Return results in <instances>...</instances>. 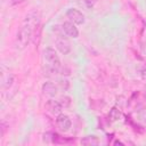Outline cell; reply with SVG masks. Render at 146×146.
<instances>
[{"label": "cell", "mask_w": 146, "mask_h": 146, "mask_svg": "<svg viewBox=\"0 0 146 146\" xmlns=\"http://www.w3.org/2000/svg\"><path fill=\"white\" fill-rule=\"evenodd\" d=\"M40 26V16L36 11H31L26 15L22 26L16 33L15 38V48L18 50H24L30 42L33 40L36 29Z\"/></svg>", "instance_id": "cell-1"}, {"label": "cell", "mask_w": 146, "mask_h": 146, "mask_svg": "<svg viewBox=\"0 0 146 146\" xmlns=\"http://www.w3.org/2000/svg\"><path fill=\"white\" fill-rule=\"evenodd\" d=\"M43 59L46 60V66L52 68L54 71H56L57 73H59V70L62 67V63H60V59L57 55V52L55 51V49L48 47L43 50Z\"/></svg>", "instance_id": "cell-2"}, {"label": "cell", "mask_w": 146, "mask_h": 146, "mask_svg": "<svg viewBox=\"0 0 146 146\" xmlns=\"http://www.w3.org/2000/svg\"><path fill=\"white\" fill-rule=\"evenodd\" d=\"M65 35V33L57 34V38L55 40V46L62 55H68L71 52V42Z\"/></svg>", "instance_id": "cell-3"}, {"label": "cell", "mask_w": 146, "mask_h": 146, "mask_svg": "<svg viewBox=\"0 0 146 146\" xmlns=\"http://www.w3.org/2000/svg\"><path fill=\"white\" fill-rule=\"evenodd\" d=\"M66 17L68 18L70 22L74 23L75 25H81L84 23V15L75 8H70L66 11Z\"/></svg>", "instance_id": "cell-4"}, {"label": "cell", "mask_w": 146, "mask_h": 146, "mask_svg": "<svg viewBox=\"0 0 146 146\" xmlns=\"http://www.w3.org/2000/svg\"><path fill=\"white\" fill-rule=\"evenodd\" d=\"M56 125L58 127V129H59L60 131L66 132V131H68V130L71 129V127H72V121H71V119H70L66 114L60 113V114H58L57 117H56Z\"/></svg>", "instance_id": "cell-5"}, {"label": "cell", "mask_w": 146, "mask_h": 146, "mask_svg": "<svg viewBox=\"0 0 146 146\" xmlns=\"http://www.w3.org/2000/svg\"><path fill=\"white\" fill-rule=\"evenodd\" d=\"M62 29H63L64 33H65L67 36H70V38L75 39V38L79 36V30H78V27L75 26L74 23H72V22H70V21L64 22V23L62 24Z\"/></svg>", "instance_id": "cell-6"}, {"label": "cell", "mask_w": 146, "mask_h": 146, "mask_svg": "<svg viewBox=\"0 0 146 146\" xmlns=\"http://www.w3.org/2000/svg\"><path fill=\"white\" fill-rule=\"evenodd\" d=\"M46 108L48 112H50L51 114L54 115H58L62 113V110H63V106L60 105V103L58 100H55V99H49L47 103H46Z\"/></svg>", "instance_id": "cell-7"}, {"label": "cell", "mask_w": 146, "mask_h": 146, "mask_svg": "<svg viewBox=\"0 0 146 146\" xmlns=\"http://www.w3.org/2000/svg\"><path fill=\"white\" fill-rule=\"evenodd\" d=\"M57 91H58V87L54 82L48 81L42 84V92H43V95H46L48 97H55Z\"/></svg>", "instance_id": "cell-8"}, {"label": "cell", "mask_w": 146, "mask_h": 146, "mask_svg": "<svg viewBox=\"0 0 146 146\" xmlns=\"http://www.w3.org/2000/svg\"><path fill=\"white\" fill-rule=\"evenodd\" d=\"M14 81H15L14 74H11V73H2V76H1V89L2 90L9 89L13 86Z\"/></svg>", "instance_id": "cell-9"}, {"label": "cell", "mask_w": 146, "mask_h": 146, "mask_svg": "<svg viewBox=\"0 0 146 146\" xmlns=\"http://www.w3.org/2000/svg\"><path fill=\"white\" fill-rule=\"evenodd\" d=\"M121 116H122L121 111H120L119 108H116V107H113V108L110 111V113H108V121H110V122L119 121V120L121 119Z\"/></svg>", "instance_id": "cell-10"}, {"label": "cell", "mask_w": 146, "mask_h": 146, "mask_svg": "<svg viewBox=\"0 0 146 146\" xmlns=\"http://www.w3.org/2000/svg\"><path fill=\"white\" fill-rule=\"evenodd\" d=\"M81 144L82 145H98L99 144V139L96 136H86L81 139Z\"/></svg>", "instance_id": "cell-11"}, {"label": "cell", "mask_w": 146, "mask_h": 146, "mask_svg": "<svg viewBox=\"0 0 146 146\" xmlns=\"http://www.w3.org/2000/svg\"><path fill=\"white\" fill-rule=\"evenodd\" d=\"M136 121L146 124V107H143L136 112Z\"/></svg>", "instance_id": "cell-12"}, {"label": "cell", "mask_w": 146, "mask_h": 146, "mask_svg": "<svg viewBox=\"0 0 146 146\" xmlns=\"http://www.w3.org/2000/svg\"><path fill=\"white\" fill-rule=\"evenodd\" d=\"M58 102L60 103V105L63 106V108H67L71 105V98L68 96H62V97H59Z\"/></svg>", "instance_id": "cell-13"}, {"label": "cell", "mask_w": 146, "mask_h": 146, "mask_svg": "<svg viewBox=\"0 0 146 146\" xmlns=\"http://www.w3.org/2000/svg\"><path fill=\"white\" fill-rule=\"evenodd\" d=\"M58 86L63 89V90H66L68 88V81L67 80H59L58 81Z\"/></svg>", "instance_id": "cell-14"}, {"label": "cell", "mask_w": 146, "mask_h": 146, "mask_svg": "<svg viewBox=\"0 0 146 146\" xmlns=\"http://www.w3.org/2000/svg\"><path fill=\"white\" fill-rule=\"evenodd\" d=\"M84 2H86V6L88 8H91V7H94L98 2V0H84Z\"/></svg>", "instance_id": "cell-15"}, {"label": "cell", "mask_w": 146, "mask_h": 146, "mask_svg": "<svg viewBox=\"0 0 146 146\" xmlns=\"http://www.w3.org/2000/svg\"><path fill=\"white\" fill-rule=\"evenodd\" d=\"M140 75H141V78H143V79H145V80H146V66L140 71Z\"/></svg>", "instance_id": "cell-16"}, {"label": "cell", "mask_w": 146, "mask_h": 146, "mask_svg": "<svg viewBox=\"0 0 146 146\" xmlns=\"http://www.w3.org/2000/svg\"><path fill=\"white\" fill-rule=\"evenodd\" d=\"M22 1H25V0H11V3L15 5V3H19V2H22Z\"/></svg>", "instance_id": "cell-17"}, {"label": "cell", "mask_w": 146, "mask_h": 146, "mask_svg": "<svg viewBox=\"0 0 146 146\" xmlns=\"http://www.w3.org/2000/svg\"><path fill=\"white\" fill-rule=\"evenodd\" d=\"M145 91H146V86H145Z\"/></svg>", "instance_id": "cell-18"}, {"label": "cell", "mask_w": 146, "mask_h": 146, "mask_svg": "<svg viewBox=\"0 0 146 146\" xmlns=\"http://www.w3.org/2000/svg\"><path fill=\"white\" fill-rule=\"evenodd\" d=\"M145 57H146V52H145Z\"/></svg>", "instance_id": "cell-19"}]
</instances>
